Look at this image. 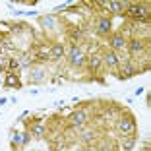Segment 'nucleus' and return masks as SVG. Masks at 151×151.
Masks as SVG:
<instances>
[{
    "instance_id": "19",
    "label": "nucleus",
    "mask_w": 151,
    "mask_h": 151,
    "mask_svg": "<svg viewBox=\"0 0 151 151\" xmlns=\"http://www.w3.org/2000/svg\"><path fill=\"white\" fill-rule=\"evenodd\" d=\"M8 62H10V68H8V74H14V70H18V68L22 66V64H19V60H18V58H10Z\"/></svg>"
},
{
    "instance_id": "5",
    "label": "nucleus",
    "mask_w": 151,
    "mask_h": 151,
    "mask_svg": "<svg viewBox=\"0 0 151 151\" xmlns=\"http://www.w3.org/2000/svg\"><path fill=\"white\" fill-rule=\"evenodd\" d=\"M128 50H130V54L132 56H138V54H142L143 52V41L142 39H132V41H128Z\"/></svg>"
},
{
    "instance_id": "2",
    "label": "nucleus",
    "mask_w": 151,
    "mask_h": 151,
    "mask_svg": "<svg viewBox=\"0 0 151 151\" xmlns=\"http://www.w3.org/2000/svg\"><path fill=\"white\" fill-rule=\"evenodd\" d=\"M116 130L122 136H132V134H136V122L132 116H122L116 120Z\"/></svg>"
},
{
    "instance_id": "17",
    "label": "nucleus",
    "mask_w": 151,
    "mask_h": 151,
    "mask_svg": "<svg viewBox=\"0 0 151 151\" xmlns=\"http://www.w3.org/2000/svg\"><path fill=\"white\" fill-rule=\"evenodd\" d=\"M109 12L122 14V4H120V2H109Z\"/></svg>"
},
{
    "instance_id": "20",
    "label": "nucleus",
    "mask_w": 151,
    "mask_h": 151,
    "mask_svg": "<svg viewBox=\"0 0 151 151\" xmlns=\"http://www.w3.org/2000/svg\"><path fill=\"white\" fill-rule=\"evenodd\" d=\"M19 64H22V66H29V64H33V58L29 56V54H25V56L19 60Z\"/></svg>"
},
{
    "instance_id": "21",
    "label": "nucleus",
    "mask_w": 151,
    "mask_h": 151,
    "mask_svg": "<svg viewBox=\"0 0 151 151\" xmlns=\"http://www.w3.org/2000/svg\"><path fill=\"white\" fill-rule=\"evenodd\" d=\"M22 136H23V138H22V143H23V145H27V143H29V132H23Z\"/></svg>"
},
{
    "instance_id": "13",
    "label": "nucleus",
    "mask_w": 151,
    "mask_h": 151,
    "mask_svg": "<svg viewBox=\"0 0 151 151\" xmlns=\"http://www.w3.org/2000/svg\"><path fill=\"white\" fill-rule=\"evenodd\" d=\"M120 72H122V74H120V78H132L134 74H136V66H134L132 62H126V64H122V68H120Z\"/></svg>"
},
{
    "instance_id": "12",
    "label": "nucleus",
    "mask_w": 151,
    "mask_h": 151,
    "mask_svg": "<svg viewBox=\"0 0 151 151\" xmlns=\"http://www.w3.org/2000/svg\"><path fill=\"white\" fill-rule=\"evenodd\" d=\"M45 80V70H41V68H31V72H29V81L31 83H39V81Z\"/></svg>"
},
{
    "instance_id": "3",
    "label": "nucleus",
    "mask_w": 151,
    "mask_h": 151,
    "mask_svg": "<svg viewBox=\"0 0 151 151\" xmlns=\"http://www.w3.org/2000/svg\"><path fill=\"white\" fill-rule=\"evenodd\" d=\"M68 120H70V126H74V128H81V126L85 124V120H87V114H85V111H74L70 116H68Z\"/></svg>"
},
{
    "instance_id": "11",
    "label": "nucleus",
    "mask_w": 151,
    "mask_h": 151,
    "mask_svg": "<svg viewBox=\"0 0 151 151\" xmlns=\"http://www.w3.org/2000/svg\"><path fill=\"white\" fill-rule=\"evenodd\" d=\"M134 145H136V136H122V142H120V147L122 151H132Z\"/></svg>"
},
{
    "instance_id": "18",
    "label": "nucleus",
    "mask_w": 151,
    "mask_h": 151,
    "mask_svg": "<svg viewBox=\"0 0 151 151\" xmlns=\"http://www.w3.org/2000/svg\"><path fill=\"white\" fill-rule=\"evenodd\" d=\"M81 139H83L85 143H91L95 139V132H91V130H85L83 134H81Z\"/></svg>"
},
{
    "instance_id": "10",
    "label": "nucleus",
    "mask_w": 151,
    "mask_h": 151,
    "mask_svg": "<svg viewBox=\"0 0 151 151\" xmlns=\"http://www.w3.org/2000/svg\"><path fill=\"white\" fill-rule=\"evenodd\" d=\"M103 62L107 64L109 68H116L118 66V54H116L114 50H109V52L103 56Z\"/></svg>"
},
{
    "instance_id": "16",
    "label": "nucleus",
    "mask_w": 151,
    "mask_h": 151,
    "mask_svg": "<svg viewBox=\"0 0 151 151\" xmlns=\"http://www.w3.org/2000/svg\"><path fill=\"white\" fill-rule=\"evenodd\" d=\"M29 134H33V136H37V138H41V136H45V128L39 124V122H35V124L29 128Z\"/></svg>"
},
{
    "instance_id": "7",
    "label": "nucleus",
    "mask_w": 151,
    "mask_h": 151,
    "mask_svg": "<svg viewBox=\"0 0 151 151\" xmlns=\"http://www.w3.org/2000/svg\"><path fill=\"white\" fill-rule=\"evenodd\" d=\"M126 45H128V41L124 39V35H120V33H114V35L111 37V47L114 50H122L126 49Z\"/></svg>"
},
{
    "instance_id": "1",
    "label": "nucleus",
    "mask_w": 151,
    "mask_h": 151,
    "mask_svg": "<svg viewBox=\"0 0 151 151\" xmlns=\"http://www.w3.org/2000/svg\"><path fill=\"white\" fill-rule=\"evenodd\" d=\"M124 14L130 19H134V22H138V23H147L149 22V6L143 4V2H132L130 8L126 10Z\"/></svg>"
},
{
    "instance_id": "9",
    "label": "nucleus",
    "mask_w": 151,
    "mask_h": 151,
    "mask_svg": "<svg viewBox=\"0 0 151 151\" xmlns=\"http://www.w3.org/2000/svg\"><path fill=\"white\" fill-rule=\"evenodd\" d=\"M87 64H89V70H91V72L99 70V68H101V64H103V58H101V54H97V52L89 54V56H87Z\"/></svg>"
},
{
    "instance_id": "4",
    "label": "nucleus",
    "mask_w": 151,
    "mask_h": 151,
    "mask_svg": "<svg viewBox=\"0 0 151 151\" xmlns=\"http://www.w3.org/2000/svg\"><path fill=\"white\" fill-rule=\"evenodd\" d=\"M83 62H85L83 52H81L78 47H72V50H70V64L72 66H83Z\"/></svg>"
},
{
    "instance_id": "23",
    "label": "nucleus",
    "mask_w": 151,
    "mask_h": 151,
    "mask_svg": "<svg viewBox=\"0 0 151 151\" xmlns=\"http://www.w3.org/2000/svg\"><path fill=\"white\" fill-rule=\"evenodd\" d=\"M4 64H6V58H0V72L4 70Z\"/></svg>"
},
{
    "instance_id": "6",
    "label": "nucleus",
    "mask_w": 151,
    "mask_h": 151,
    "mask_svg": "<svg viewBox=\"0 0 151 151\" xmlns=\"http://www.w3.org/2000/svg\"><path fill=\"white\" fill-rule=\"evenodd\" d=\"M64 52H66V50H64V45L56 43V45H52V47L49 49V58L50 60H60V58L64 56Z\"/></svg>"
},
{
    "instance_id": "14",
    "label": "nucleus",
    "mask_w": 151,
    "mask_h": 151,
    "mask_svg": "<svg viewBox=\"0 0 151 151\" xmlns=\"http://www.w3.org/2000/svg\"><path fill=\"white\" fill-rule=\"evenodd\" d=\"M41 25L45 27V29H50V27L56 25V16H45V18H41Z\"/></svg>"
},
{
    "instance_id": "8",
    "label": "nucleus",
    "mask_w": 151,
    "mask_h": 151,
    "mask_svg": "<svg viewBox=\"0 0 151 151\" xmlns=\"http://www.w3.org/2000/svg\"><path fill=\"white\" fill-rule=\"evenodd\" d=\"M111 29H112L111 19H109V18H99V22H97V31L101 33V35H109V33H111Z\"/></svg>"
},
{
    "instance_id": "24",
    "label": "nucleus",
    "mask_w": 151,
    "mask_h": 151,
    "mask_svg": "<svg viewBox=\"0 0 151 151\" xmlns=\"http://www.w3.org/2000/svg\"><path fill=\"white\" fill-rule=\"evenodd\" d=\"M93 151H107V149H105V147H101V149H93Z\"/></svg>"
},
{
    "instance_id": "15",
    "label": "nucleus",
    "mask_w": 151,
    "mask_h": 151,
    "mask_svg": "<svg viewBox=\"0 0 151 151\" xmlns=\"http://www.w3.org/2000/svg\"><path fill=\"white\" fill-rule=\"evenodd\" d=\"M6 85H8V87H22V81H19V78L16 74H8L6 76Z\"/></svg>"
},
{
    "instance_id": "22",
    "label": "nucleus",
    "mask_w": 151,
    "mask_h": 151,
    "mask_svg": "<svg viewBox=\"0 0 151 151\" xmlns=\"http://www.w3.org/2000/svg\"><path fill=\"white\" fill-rule=\"evenodd\" d=\"M19 136H22V134H14V136H12V143H14V145L22 142V138H19Z\"/></svg>"
}]
</instances>
